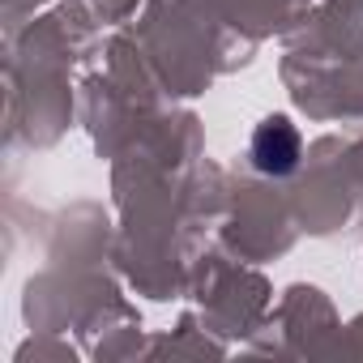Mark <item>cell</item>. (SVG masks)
Here are the masks:
<instances>
[{"mask_svg":"<svg viewBox=\"0 0 363 363\" xmlns=\"http://www.w3.org/2000/svg\"><path fill=\"white\" fill-rule=\"evenodd\" d=\"M252 167L261 175H291L299 167V133L286 116H269L252 133Z\"/></svg>","mask_w":363,"mask_h":363,"instance_id":"obj_1","label":"cell"}]
</instances>
